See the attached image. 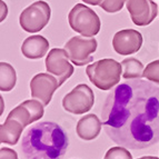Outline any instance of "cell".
<instances>
[{
	"label": "cell",
	"instance_id": "24",
	"mask_svg": "<svg viewBox=\"0 0 159 159\" xmlns=\"http://www.w3.org/2000/svg\"><path fill=\"white\" fill-rule=\"evenodd\" d=\"M138 159H159L157 157H152V156H145V157H140V158Z\"/></svg>",
	"mask_w": 159,
	"mask_h": 159
},
{
	"label": "cell",
	"instance_id": "21",
	"mask_svg": "<svg viewBox=\"0 0 159 159\" xmlns=\"http://www.w3.org/2000/svg\"><path fill=\"white\" fill-rule=\"evenodd\" d=\"M0 159H18L17 152L10 148L0 149Z\"/></svg>",
	"mask_w": 159,
	"mask_h": 159
},
{
	"label": "cell",
	"instance_id": "20",
	"mask_svg": "<svg viewBox=\"0 0 159 159\" xmlns=\"http://www.w3.org/2000/svg\"><path fill=\"white\" fill-rule=\"evenodd\" d=\"M126 1L127 0H103L100 7L106 12L115 13L121 10Z\"/></svg>",
	"mask_w": 159,
	"mask_h": 159
},
{
	"label": "cell",
	"instance_id": "13",
	"mask_svg": "<svg viewBox=\"0 0 159 159\" xmlns=\"http://www.w3.org/2000/svg\"><path fill=\"white\" fill-rule=\"evenodd\" d=\"M49 49V41L43 36H30L21 46V52L28 59H40L47 55Z\"/></svg>",
	"mask_w": 159,
	"mask_h": 159
},
{
	"label": "cell",
	"instance_id": "3",
	"mask_svg": "<svg viewBox=\"0 0 159 159\" xmlns=\"http://www.w3.org/2000/svg\"><path fill=\"white\" fill-rule=\"evenodd\" d=\"M88 78L100 90H110L120 81L122 76L121 62L115 59H100L86 68Z\"/></svg>",
	"mask_w": 159,
	"mask_h": 159
},
{
	"label": "cell",
	"instance_id": "7",
	"mask_svg": "<svg viewBox=\"0 0 159 159\" xmlns=\"http://www.w3.org/2000/svg\"><path fill=\"white\" fill-rule=\"evenodd\" d=\"M95 95L89 86L80 84L76 86L62 99V107L66 111L75 115L86 114L93 107Z\"/></svg>",
	"mask_w": 159,
	"mask_h": 159
},
{
	"label": "cell",
	"instance_id": "9",
	"mask_svg": "<svg viewBox=\"0 0 159 159\" xmlns=\"http://www.w3.org/2000/svg\"><path fill=\"white\" fill-rule=\"evenodd\" d=\"M127 10L136 26H147L156 19L158 7L154 0H127Z\"/></svg>",
	"mask_w": 159,
	"mask_h": 159
},
{
	"label": "cell",
	"instance_id": "6",
	"mask_svg": "<svg viewBox=\"0 0 159 159\" xmlns=\"http://www.w3.org/2000/svg\"><path fill=\"white\" fill-rule=\"evenodd\" d=\"M97 40L93 37H72L65 45V50L69 59L76 66H85L93 60V53L97 50Z\"/></svg>",
	"mask_w": 159,
	"mask_h": 159
},
{
	"label": "cell",
	"instance_id": "22",
	"mask_svg": "<svg viewBox=\"0 0 159 159\" xmlns=\"http://www.w3.org/2000/svg\"><path fill=\"white\" fill-rule=\"evenodd\" d=\"M0 6H1V16H0V20L3 21L7 17V12H8V8H7V5L3 2L2 0H0Z\"/></svg>",
	"mask_w": 159,
	"mask_h": 159
},
{
	"label": "cell",
	"instance_id": "2",
	"mask_svg": "<svg viewBox=\"0 0 159 159\" xmlns=\"http://www.w3.org/2000/svg\"><path fill=\"white\" fill-rule=\"evenodd\" d=\"M68 145V136L58 124L43 121L25 133L21 149L27 159H61Z\"/></svg>",
	"mask_w": 159,
	"mask_h": 159
},
{
	"label": "cell",
	"instance_id": "17",
	"mask_svg": "<svg viewBox=\"0 0 159 159\" xmlns=\"http://www.w3.org/2000/svg\"><path fill=\"white\" fill-rule=\"evenodd\" d=\"M16 70L8 62H0V90L10 91L16 86Z\"/></svg>",
	"mask_w": 159,
	"mask_h": 159
},
{
	"label": "cell",
	"instance_id": "15",
	"mask_svg": "<svg viewBox=\"0 0 159 159\" xmlns=\"http://www.w3.org/2000/svg\"><path fill=\"white\" fill-rule=\"evenodd\" d=\"M25 126L18 120L7 118L0 126V141L8 145H16L20 139Z\"/></svg>",
	"mask_w": 159,
	"mask_h": 159
},
{
	"label": "cell",
	"instance_id": "10",
	"mask_svg": "<svg viewBox=\"0 0 159 159\" xmlns=\"http://www.w3.org/2000/svg\"><path fill=\"white\" fill-rule=\"evenodd\" d=\"M60 87L58 79L51 76L50 74H38L30 81V91L34 99L41 101L47 106L51 101L53 93Z\"/></svg>",
	"mask_w": 159,
	"mask_h": 159
},
{
	"label": "cell",
	"instance_id": "4",
	"mask_svg": "<svg viewBox=\"0 0 159 159\" xmlns=\"http://www.w3.org/2000/svg\"><path fill=\"white\" fill-rule=\"evenodd\" d=\"M69 26L74 31L84 37H93L100 30V19L98 15L87 6L77 3L68 15Z\"/></svg>",
	"mask_w": 159,
	"mask_h": 159
},
{
	"label": "cell",
	"instance_id": "12",
	"mask_svg": "<svg viewBox=\"0 0 159 159\" xmlns=\"http://www.w3.org/2000/svg\"><path fill=\"white\" fill-rule=\"evenodd\" d=\"M43 107L45 105L37 99L26 100L18 105L16 108H13L9 112L7 118L18 120L26 127L32 122L39 120L43 116Z\"/></svg>",
	"mask_w": 159,
	"mask_h": 159
},
{
	"label": "cell",
	"instance_id": "1",
	"mask_svg": "<svg viewBox=\"0 0 159 159\" xmlns=\"http://www.w3.org/2000/svg\"><path fill=\"white\" fill-rule=\"evenodd\" d=\"M103 129L115 143L140 150L159 143V87L149 80L128 79L107 96Z\"/></svg>",
	"mask_w": 159,
	"mask_h": 159
},
{
	"label": "cell",
	"instance_id": "8",
	"mask_svg": "<svg viewBox=\"0 0 159 159\" xmlns=\"http://www.w3.org/2000/svg\"><path fill=\"white\" fill-rule=\"evenodd\" d=\"M46 69L51 75H55L61 86L74 74V66L70 64L69 57L65 49L53 48L46 57Z\"/></svg>",
	"mask_w": 159,
	"mask_h": 159
},
{
	"label": "cell",
	"instance_id": "11",
	"mask_svg": "<svg viewBox=\"0 0 159 159\" xmlns=\"http://www.w3.org/2000/svg\"><path fill=\"white\" fill-rule=\"evenodd\" d=\"M143 36L135 29H124L116 32L112 38V47L117 53L128 56L137 52L143 46Z\"/></svg>",
	"mask_w": 159,
	"mask_h": 159
},
{
	"label": "cell",
	"instance_id": "14",
	"mask_svg": "<svg viewBox=\"0 0 159 159\" xmlns=\"http://www.w3.org/2000/svg\"><path fill=\"white\" fill-rule=\"evenodd\" d=\"M102 122L95 114L86 115L78 121L76 131L79 138L84 140H93L98 137V135L101 131Z\"/></svg>",
	"mask_w": 159,
	"mask_h": 159
},
{
	"label": "cell",
	"instance_id": "23",
	"mask_svg": "<svg viewBox=\"0 0 159 159\" xmlns=\"http://www.w3.org/2000/svg\"><path fill=\"white\" fill-rule=\"evenodd\" d=\"M82 1L85 3H88V5H91V6H100L103 0H82Z\"/></svg>",
	"mask_w": 159,
	"mask_h": 159
},
{
	"label": "cell",
	"instance_id": "16",
	"mask_svg": "<svg viewBox=\"0 0 159 159\" xmlns=\"http://www.w3.org/2000/svg\"><path fill=\"white\" fill-rule=\"evenodd\" d=\"M122 77L126 80L128 79H141L143 77V64L140 60L129 57L121 61Z\"/></svg>",
	"mask_w": 159,
	"mask_h": 159
},
{
	"label": "cell",
	"instance_id": "19",
	"mask_svg": "<svg viewBox=\"0 0 159 159\" xmlns=\"http://www.w3.org/2000/svg\"><path fill=\"white\" fill-rule=\"evenodd\" d=\"M105 159H133V156L125 147H112L105 155Z\"/></svg>",
	"mask_w": 159,
	"mask_h": 159
},
{
	"label": "cell",
	"instance_id": "18",
	"mask_svg": "<svg viewBox=\"0 0 159 159\" xmlns=\"http://www.w3.org/2000/svg\"><path fill=\"white\" fill-rule=\"evenodd\" d=\"M143 78L152 81L156 85H159V59L151 61L150 64L147 65L143 71Z\"/></svg>",
	"mask_w": 159,
	"mask_h": 159
},
{
	"label": "cell",
	"instance_id": "5",
	"mask_svg": "<svg viewBox=\"0 0 159 159\" xmlns=\"http://www.w3.org/2000/svg\"><path fill=\"white\" fill-rule=\"evenodd\" d=\"M50 6L43 0L34 1L27 7L19 17V24L27 32H38L43 29L50 20Z\"/></svg>",
	"mask_w": 159,
	"mask_h": 159
}]
</instances>
